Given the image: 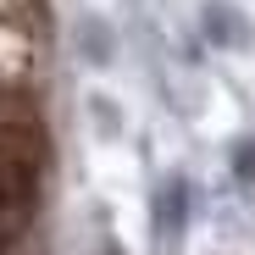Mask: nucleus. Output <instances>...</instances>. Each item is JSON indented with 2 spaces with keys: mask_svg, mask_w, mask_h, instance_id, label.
Returning a JSON list of instances; mask_svg holds the SVG:
<instances>
[{
  "mask_svg": "<svg viewBox=\"0 0 255 255\" xmlns=\"http://www.w3.org/2000/svg\"><path fill=\"white\" fill-rule=\"evenodd\" d=\"M39 172H45V133H39L33 111L22 100L0 106V244L28 222Z\"/></svg>",
  "mask_w": 255,
  "mask_h": 255,
  "instance_id": "nucleus-1",
  "label": "nucleus"
}]
</instances>
